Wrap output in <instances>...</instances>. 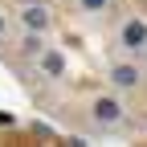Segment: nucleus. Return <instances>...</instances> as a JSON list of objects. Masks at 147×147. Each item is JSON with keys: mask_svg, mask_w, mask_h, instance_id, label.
Instances as JSON below:
<instances>
[{"mask_svg": "<svg viewBox=\"0 0 147 147\" xmlns=\"http://www.w3.org/2000/svg\"><path fill=\"white\" fill-rule=\"evenodd\" d=\"M94 115H98L102 127H115V123H123V106H119L115 98H98V102H94Z\"/></svg>", "mask_w": 147, "mask_h": 147, "instance_id": "1", "label": "nucleus"}, {"mask_svg": "<svg viewBox=\"0 0 147 147\" xmlns=\"http://www.w3.org/2000/svg\"><path fill=\"white\" fill-rule=\"evenodd\" d=\"M123 41L135 45V49H143V45H147V29H143L139 21H127V25H123Z\"/></svg>", "mask_w": 147, "mask_h": 147, "instance_id": "2", "label": "nucleus"}, {"mask_svg": "<svg viewBox=\"0 0 147 147\" xmlns=\"http://www.w3.org/2000/svg\"><path fill=\"white\" fill-rule=\"evenodd\" d=\"M41 69L49 74V78H61V74H65V61H61V53H41Z\"/></svg>", "mask_w": 147, "mask_h": 147, "instance_id": "3", "label": "nucleus"}, {"mask_svg": "<svg viewBox=\"0 0 147 147\" xmlns=\"http://www.w3.org/2000/svg\"><path fill=\"white\" fill-rule=\"evenodd\" d=\"M25 25H29V29H37V33H41V29L49 25V16H45L41 8H29V12H25Z\"/></svg>", "mask_w": 147, "mask_h": 147, "instance_id": "4", "label": "nucleus"}]
</instances>
